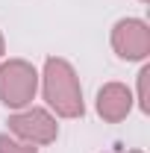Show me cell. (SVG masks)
I'll return each instance as SVG.
<instances>
[{"label":"cell","mask_w":150,"mask_h":153,"mask_svg":"<svg viewBox=\"0 0 150 153\" xmlns=\"http://www.w3.org/2000/svg\"><path fill=\"white\" fill-rule=\"evenodd\" d=\"M41 79V94L44 103L59 115V118H82L85 103H82V85L76 76L74 65L62 56H47L44 71L38 74Z\"/></svg>","instance_id":"cell-1"},{"label":"cell","mask_w":150,"mask_h":153,"mask_svg":"<svg viewBox=\"0 0 150 153\" xmlns=\"http://www.w3.org/2000/svg\"><path fill=\"white\" fill-rule=\"evenodd\" d=\"M38 91V71L27 59L0 62V103L6 109H27Z\"/></svg>","instance_id":"cell-2"},{"label":"cell","mask_w":150,"mask_h":153,"mask_svg":"<svg viewBox=\"0 0 150 153\" xmlns=\"http://www.w3.org/2000/svg\"><path fill=\"white\" fill-rule=\"evenodd\" d=\"M9 133L15 135L24 144H53L59 135V124L56 118L47 112V109H38V106H27V109H18L15 115H9Z\"/></svg>","instance_id":"cell-3"},{"label":"cell","mask_w":150,"mask_h":153,"mask_svg":"<svg viewBox=\"0 0 150 153\" xmlns=\"http://www.w3.org/2000/svg\"><path fill=\"white\" fill-rule=\"evenodd\" d=\"M109 41L124 62H144L150 56V27L141 18H121L112 27Z\"/></svg>","instance_id":"cell-4"},{"label":"cell","mask_w":150,"mask_h":153,"mask_svg":"<svg viewBox=\"0 0 150 153\" xmlns=\"http://www.w3.org/2000/svg\"><path fill=\"white\" fill-rule=\"evenodd\" d=\"M132 103H135V97H132V91L124 82H106V85H100V91H97L94 109H97V115H100L106 124H121V121L132 112Z\"/></svg>","instance_id":"cell-5"},{"label":"cell","mask_w":150,"mask_h":153,"mask_svg":"<svg viewBox=\"0 0 150 153\" xmlns=\"http://www.w3.org/2000/svg\"><path fill=\"white\" fill-rule=\"evenodd\" d=\"M0 153H38V147L24 144L18 138H9L6 133H0Z\"/></svg>","instance_id":"cell-6"},{"label":"cell","mask_w":150,"mask_h":153,"mask_svg":"<svg viewBox=\"0 0 150 153\" xmlns=\"http://www.w3.org/2000/svg\"><path fill=\"white\" fill-rule=\"evenodd\" d=\"M147 76H150V65H144V68L138 71V100H135L138 109H141L144 115L150 112V103H147Z\"/></svg>","instance_id":"cell-7"},{"label":"cell","mask_w":150,"mask_h":153,"mask_svg":"<svg viewBox=\"0 0 150 153\" xmlns=\"http://www.w3.org/2000/svg\"><path fill=\"white\" fill-rule=\"evenodd\" d=\"M3 53H6V41H3V33H0V59H3Z\"/></svg>","instance_id":"cell-8"},{"label":"cell","mask_w":150,"mask_h":153,"mask_svg":"<svg viewBox=\"0 0 150 153\" xmlns=\"http://www.w3.org/2000/svg\"><path fill=\"white\" fill-rule=\"evenodd\" d=\"M127 153H144V150H127Z\"/></svg>","instance_id":"cell-9"},{"label":"cell","mask_w":150,"mask_h":153,"mask_svg":"<svg viewBox=\"0 0 150 153\" xmlns=\"http://www.w3.org/2000/svg\"><path fill=\"white\" fill-rule=\"evenodd\" d=\"M141 3H150V0H141Z\"/></svg>","instance_id":"cell-10"}]
</instances>
